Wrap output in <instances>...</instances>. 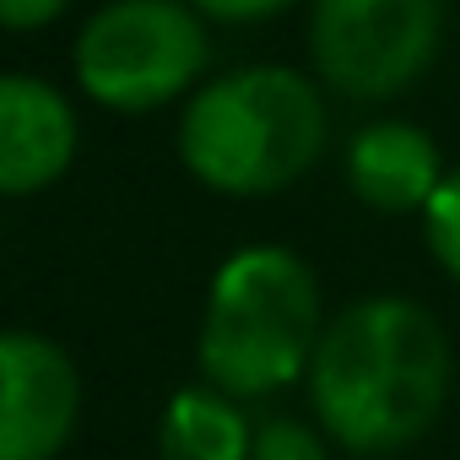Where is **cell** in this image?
Segmentation results:
<instances>
[{
	"mask_svg": "<svg viewBox=\"0 0 460 460\" xmlns=\"http://www.w3.org/2000/svg\"><path fill=\"white\" fill-rule=\"evenodd\" d=\"M449 379L455 347L438 309L406 293H368L325 320L304 390L309 417L336 449L358 460H390L438 428Z\"/></svg>",
	"mask_w": 460,
	"mask_h": 460,
	"instance_id": "obj_1",
	"label": "cell"
},
{
	"mask_svg": "<svg viewBox=\"0 0 460 460\" xmlns=\"http://www.w3.org/2000/svg\"><path fill=\"white\" fill-rule=\"evenodd\" d=\"M331 146L325 82L298 66L255 60L206 76L179 103L173 152L184 173L227 200H271L304 184Z\"/></svg>",
	"mask_w": 460,
	"mask_h": 460,
	"instance_id": "obj_2",
	"label": "cell"
},
{
	"mask_svg": "<svg viewBox=\"0 0 460 460\" xmlns=\"http://www.w3.org/2000/svg\"><path fill=\"white\" fill-rule=\"evenodd\" d=\"M325 298L314 266L288 244H244L206 282L195 325V368L206 385L266 401L304 385L325 331Z\"/></svg>",
	"mask_w": 460,
	"mask_h": 460,
	"instance_id": "obj_3",
	"label": "cell"
},
{
	"mask_svg": "<svg viewBox=\"0 0 460 460\" xmlns=\"http://www.w3.org/2000/svg\"><path fill=\"white\" fill-rule=\"evenodd\" d=\"M211 66V22L190 0H103L76 28L71 82L109 114L184 103Z\"/></svg>",
	"mask_w": 460,
	"mask_h": 460,
	"instance_id": "obj_4",
	"label": "cell"
},
{
	"mask_svg": "<svg viewBox=\"0 0 460 460\" xmlns=\"http://www.w3.org/2000/svg\"><path fill=\"white\" fill-rule=\"evenodd\" d=\"M309 66L347 103L411 93L444 44V0H309Z\"/></svg>",
	"mask_w": 460,
	"mask_h": 460,
	"instance_id": "obj_5",
	"label": "cell"
},
{
	"mask_svg": "<svg viewBox=\"0 0 460 460\" xmlns=\"http://www.w3.org/2000/svg\"><path fill=\"white\" fill-rule=\"evenodd\" d=\"M82 422L76 358L22 325H0V460H60Z\"/></svg>",
	"mask_w": 460,
	"mask_h": 460,
	"instance_id": "obj_6",
	"label": "cell"
},
{
	"mask_svg": "<svg viewBox=\"0 0 460 460\" xmlns=\"http://www.w3.org/2000/svg\"><path fill=\"white\" fill-rule=\"evenodd\" d=\"M82 152V119L71 93L44 76L0 71V200L55 190Z\"/></svg>",
	"mask_w": 460,
	"mask_h": 460,
	"instance_id": "obj_7",
	"label": "cell"
},
{
	"mask_svg": "<svg viewBox=\"0 0 460 460\" xmlns=\"http://www.w3.org/2000/svg\"><path fill=\"white\" fill-rule=\"evenodd\" d=\"M341 173H347V190L368 211H379V217H422V206L433 200L449 163H444L428 125L385 114V119H368V125L352 130V141L341 152Z\"/></svg>",
	"mask_w": 460,
	"mask_h": 460,
	"instance_id": "obj_8",
	"label": "cell"
},
{
	"mask_svg": "<svg viewBox=\"0 0 460 460\" xmlns=\"http://www.w3.org/2000/svg\"><path fill=\"white\" fill-rule=\"evenodd\" d=\"M244 406L206 379L179 385L157 411V460H250L255 417Z\"/></svg>",
	"mask_w": 460,
	"mask_h": 460,
	"instance_id": "obj_9",
	"label": "cell"
},
{
	"mask_svg": "<svg viewBox=\"0 0 460 460\" xmlns=\"http://www.w3.org/2000/svg\"><path fill=\"white\" fill-rule=\"evenodd\" d=\"M422 244H428V255H433V266L460 288V163L438 179V190H433V200L422 206Z\"/></svg>",
	"mask_w": 460,
	"mask_h": 460,
	"instance_id": "obj_10",
	"label": "cell"
},
{
	"mask_svg": "<svg viewBox=\"0 0 460 460\" xmlns=\"http://www.w3.org/2000/svg\"><path fill=\"white\" fill-rule=\"evenodd\" d=\"M250 460H331V433L314 417H261Z\"/></svg>",
	"mask_w": 460,
	"mask_h": 460,
	"instance_id": "obj_11",
	"label": "cell"
},
{
	"mask_svg": "<svg viewBox=\"0 0 460 460\" xmlns=\"http://www.w3.org/2000/svg\"><path fill=\"white\" fill-rule=\"evenodd\" d=\"M190 6L206 17V22H227V28H250V22H271L304 0H190Z\"/></svg>",
	"mask_w": 460,
	"mask_h": 460,
	"instance_id": "obj_12",
	"label": "cell"
},
{
	"mask_svg": "<svg viewBox=\"0 0 460 460\" xmlns=\"http://www.w3.org/2000/svg\"><path fill=\"white\" fill-rule=\"evenodd\" d=\"M71 0H0V28L6 33H44L66 17Z\"/></svg>",
	"mask_w": 460,
	"mask_h": 460,
	"instance_id": "obj_13",
	"label": "cell"
},
{
	"mask_svg": "<svg viewBox=\"0 0 460 460\" xmlns=\"http://www.w3.org/2000/svg\"><path fill=\"white\" fill-rule=\"evenodd\" d=\"M352 460H358V455H352Z\"/></svg>",
	"mask_w": 460,
	"mask_h": 460,
	"instance_id": "obj_14",
	"label": "cell"
}]
</instances>
